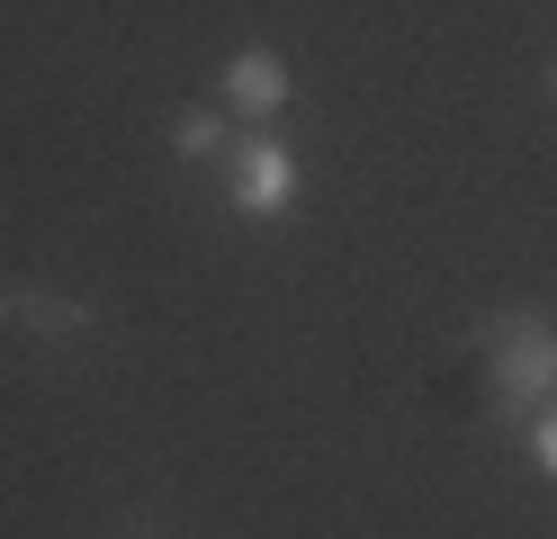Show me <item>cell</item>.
Wrapping results in <instances>:
<instances>
[{"label": "cell", "mask_w": 557, "mask_h": 539, "mask_svg": "<svg viewBox=\"0 0 557 539\" xmlns=\"http://www.w3.org/2000/svg\"><path fill=\"white\" fill-rule=\"evenodd\" d=\"M234 207H243V216H261V225L297 207V154H288L278 135H252V144L234 154Z\"/></svg>", "instance_id": "2"}, {"label": "cell", "mask_w": 557, "mask_h": 539, "mask_svg": "<svg viewBox=\"0 0 557 539\" xmlns=\"http://www.w3.org/2000/svg\"><path fill=\"white\" fill-rule=\"evenodd\" d=\"M531 450H540V467H548V477H557V405L531 422Z\"/></svg>", "instance_id": "6"}, {"label": "cell", "mask_w": 557, "mask_h": 539, "mask_svg": "<svg viewBox=\"0 0 557 539\" xmlns=\"http://www.w3.org/2000/svg\"><path fill=\"white\" fill-rule=\"evenodd\" d=\"M216 144H225V118H216V108H181V118H171V154H216Z\"/></svg>", "instance_id": "5"}, {"label": "cell", "mask_w": 557, "mask_h": 539, "mask_svg": "<svg viewBox=\"0 0 557 539\" xmlns=\"http://www.w3.org/2000/svg\"><path fill=\"white\" fill-rule=\"evenodd\" d=\"M0 323H37V333H82V306L73 297H37V287H18V297H0Z\"/></svg>", "instance_id": "4"}, {"label": "cell", "mask_w": 557, "mask_h": 539, "mask_svg": "<svg viewBox=\"0 0 557 539\" xmlns=\"http://www.w3.org/2000/svg\"><path fill=\"white\" fill-rule=\"evenodd\" d=\"M548 90H557V63H548Z\"/></svg>", "instance_id": "7"}, {"label": "cell", "mask_w": 557, "mask_h": 539, "mask_svg": "<svg viewBox=\"0 0 557 539\" xmlns=\"http://www.w3.org/2000/svg\"><path fill=\"white\" fill-rule=\"evenodd\" d=\"M225 108L252 118V126H270L278 108H288V54H278V46H243L225 63Z\"/></svg>", "instance_id": "3"}, {"label": "cell", "mask_w": 557, "mask_h": 539, "mask_svg": "<svg viewBox=\"0 0 557 539\" xmlns=\"http://www.w3.org/2000/svg\"><path fill=\"white\" fill-rule=\"evenodd\" d=\"M485 359H495V414L512 422H540L557 405V323L540 306H512V315H485Z\"/></svg>", "instance_id": "1"}]
</instances>
